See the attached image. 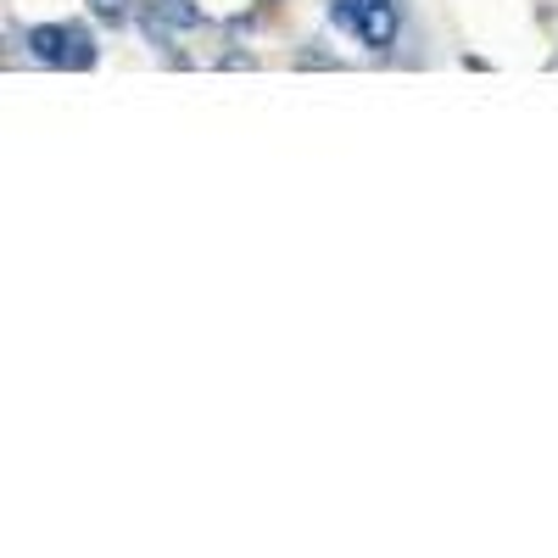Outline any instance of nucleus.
Returning <instances> with one entry per match:
<instances>
[{"instance_id": "obj_1", "label": "nucleus", "mask_w": 558, "mask_h": 558, "mask_svg": "<svg viewBox=\"0 0 558 558\" xmlns=\"http://www.w3.org/2000/svg\"><path fill=\"white\" fill-rule=\"evenodd\" d=\"M134 23H140V34H146V45H151L157 57H168L173 68H191V57H184L179 45H173V23H168V12L157 7V0H140V7H134Z\"/></svg>"}, {"instance_id": "obj_2", "label": "nucleus", "mask_w": 558, "mask_h": 558, "mask_svg": "<svg viewBox=\"0 0 558 558\" xmlns=\"http://www.w3.org/2000/svg\"><path fill=\"white\" fill-rule=\"evenodd\" d=\"M23 45L39 68H57L62 73V57H68V28L62 23H28L23 28Z\"/></svg>"}, {"instance_id": "obj_3", "label": "nucleus", "mask_w": 558, "mask_h": 558, "mask_svg": "<svg viewBox=\"0 0 558 558\" xmlns=\"http://www.w3.org/2000/svg\"><path fill=\"white\" fill-rule=\"evenodd\" d=\"M62 28H68V57H62V73H89V68L101 62V45H96V34H89V23L68 17Z\"/></svg>"}, {"instance_id": "obj_4", "label": "nucleus", "mask_w": 558, "mask_h": 558, "mask_svg": "<svg viewBox=\"0 0 558 558\" xmlns=\"http://www.w3.org/2000/svg\"><path fill=\"white\" fill-rule=\"evenodd\" d=\"M157 7L168 12V23H173L179 34H196V28H207V12L196 7V0H157Z\"/></svg>"}, {"instance_id": "obj_5", "label": "nucleus", "mask_w": 558, "mask_h": 558, "mask_svg": "<svg viewBox=\"0 0 558 558\" xmlns=\"http://www.w3.org/2000/svg\"><path fill=\"white\" fill-rule=\"evenodd\" d=\"M324 17H330V28H341V34L357 39V28H363V0H330V7H324Z\"/></svg>"}, {"instance_id": "obj_6", "label": "nucleus", "mask_w": 558, "mask_h": 558, "mask_svg": "<svg viewBox=\"0 0 558 558\" xmlns=\"http://www.w3.org/2000/svg\"><path fill=\"white\" fill-rule=\"evenodd\" d=\"M89 7V17L96 23H107V28H123V17L134 12V0H84Z\"/></svg>"}, {"instance_id": "obj_7", "label": "nucleus", "mask_w": 558, "mask_h": 558, "mask_svg": "<svg viewBox=\"0 0 558 558\" xmlns=\"http://www.w3.org/2000/svg\"><path fill=\"white\" fill-rule=\"evenodd\" d=\"M218 68H257V57H252V51H223Z\"/></svg>"}, {"instance_id": "obj_8", "label": "nucleus", "mask_w": 558, "mask_h": 558, "mask_svg": "<svg viewBox=\"0 0 558 558\" xmlns=\"http://www.w3.org/2000/svg\"><path fill=\"white\" fill-rule=\"evenodd\" d=\"M296 68H336V57H324V51H296Z\"/></svg>"}, {"instance_id": "obj_9", "label": "nucleus", "mask_w": 558, "mask_h": 558, "mask_svg": "<svg viewBox=\"0 0 558 558\" xmlns=\"http://www.w3.org/2000/svg\"><path fill=\"white\" fill-rule=\"evenodd\" d=\"M252 28H257V17H229L223 23V34H252Z\"/></svg>"}, {"instance_id": "obj_10", "label": "nucleus", "mask_w": 558, "mask_h": 558, "mask_svg": "<svg viewBox=\"0 0 558 558\" xmlns=\"http://www.w3.org/2000/svg\"><path fill=\"white\" fill-rule=\"evenodd\" d=\"M363 7H402V0H363Z\"/></svg>"}, {"instance_id": "obj_11", "label": "nucleus", "mask_w": 558, "mask_h": 558, "mask_svg": "<svg viewBox=\"0 0 558 558\" xmlns=\"http://www.w3.org/2000/svg\"><path fill=\"white\" fill-rule=\"evenodd\" d=\"M257 7H279V0H257Z\"/></svg>"}]
</instances>
